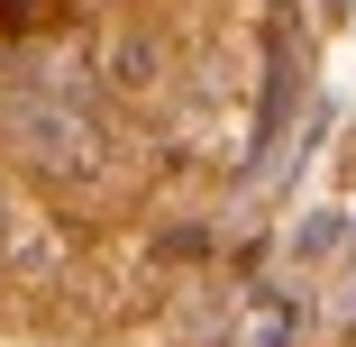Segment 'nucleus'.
Instances as JSON below:
<instances>
[{
	"label": "nucleus",
	"instance_id": "nucleus-1",
	"mask_svg": "<svg viewBox=\"0 0 356 347\" xmlns=\"http://www.w3.org/2000/svg\"><path fill=\"white\" fill-rule=\"evenodd\" d=\"M0 128H10V147H19L37 174H55V183H83V174L101 165V119H92V101H83L74 83H55V74H37V83H19L10 101H0Z\"/></svg>",
	"mask_w": 356,
	"mask_h": 347
},
{
	"label": "nucleus",
	"instance_id": "nucleus-2",
	"mask_svg": "<svg viewBox=\"0 0 356 347\" xmlns=\"http://www.w3.org/2000/svg\"><path fill=\"white\" fill-rule=\"evenodd\" d=\"M293 101H302V55H293V37H274V83H265V110H256V165H247V183L283 174V119H293Z\"/></svg>",
	"mask_w": 356,
	"mask_h": 347
},
{
	"label": "nucleus",
	"instance_id": "nucleus-3",
	"mask_svg": "<svg viewBox=\"0 0 356 347\" xmlns=\"http://www.w3.org/2000/svg\"><path fill=\"white\" fill-rule=\"evenodd\" d=\"M338 238H347V229H338V220H311V229H302V238H293V256H329V247H338Z\"/></svg>",
	"mask_w": 356,
	"mask_h": 347
}]
</instances>
